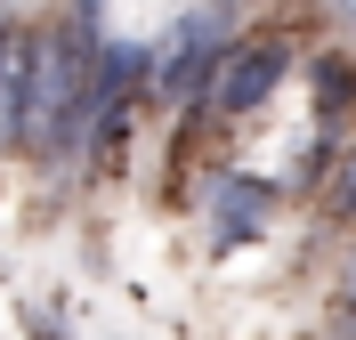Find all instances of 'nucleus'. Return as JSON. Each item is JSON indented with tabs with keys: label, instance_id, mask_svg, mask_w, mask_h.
Here are the masks:
<instances>
[{
	"label": "nucleus",
	"instance_id": "nucleus-10",
	"mask_svg": "<svg viewBox=\"0 0 356 340\" xmlns=\"http://www.w3.org/2000/svg\"><path fill=\"white\" fill-rule=\"evenodd\" d=\"M348 308H356V268H348Z\"/></svg>",
	"mask_w": 356,
	"mask_h": 340
},
{
	"label": "nucleus",
	"instance_id": "nucleus-8",
	"mask_svg": "<svg viewBox=\"0 0 356 340\" xmlns=\"http://www.w3.org/2000/svg\"><path fill=\"white\" fill-rule=\"evenodd\" d=\"M332 340H356V308H348V316H340V332H332Z\"/></svg>",
	"mask_w": 356,
	"mask_h": 340
},
{
	"label": "nucleus",
	"instance_id": "nucleus-2",
	"mask_svg": "<svg viewBox=\"0 0 356 340\" xmlns=\"http://www.w3.org/2000/svg\"><path fill=\"white\" fill-rule=\"evenodd\" d=\"M227 49H235V8H186V17L170 24V41L154 49V90L170 97V106L202 113V97H211V81H219Z\"/></svg>",
	"mask_w": 356,
	"mask_h": 340
},
{
	"label": "nucleus",
	"instance_id": "nucleus-5",
	"mask_svg": "<svg viewBox=\"0 0 356 340\" xmlns=\"http://www.w3.org/2000/svg\"><path fill=\"white\" fill-rule=\"evenodd\" d=\"M17 113H24V33L0 49V146H17Z\"/></svg>",
	"mask_w": 356,
	"mask_h": 340
},
{
	"label": "nucleus",
	"instance_id": "nucleus-4",
	"mask_svg": "<svg viewBox=\"0 0 356 340\" xmlns=\"http://www.w3.org/2000/svg\"><path fill=\"white\" fill-rule=\"evenodd\" d=\"M267 219H275V186H267V179H243V170H235V179L211 186V243H219V251L267 235Z\"/></svg>",
	"mask_w": 356,
	"mask_h": 340
},
{
	"label": "nucleus",
	"instance_id": "nucleus-1",
	"mask_svg": "<svg viewBox=\"0 0 356 340\" xmlns=\"http://www.w3.org/2000/svg\"><path fill=\"white\" fill-rule=\"evenodd\" d=\"M106 8H65L57 33L24 41V113H17V146L41 162H65L89 138V57H97Z\"/></svg>",
	"mask_w": 356,
	"mask_h": 340
},
{
	"label": "nucleus",
	"instance_id": "nucleus-7",
	"mask_svg": "<svg viewBox=\"0 0 356 340\" xmlns=\"http://www.w3.org/2000/svg\"><path fill=\"white\" fill-rule=\"evenodd\" d=\"M332 211H340V219H356V146L340 154V170H332Z\"/></svg>",
	"mask_w": 356,
	"mask_h": 340
},
{
	"label": "nucleus",
	"instance_id": "nucleus-3",
	"mask_svg": "<svg viewBox=\"0 0 356 340\" xmlns=\"http://www.w3.org/2000/svg\"><path fill=\"white\" fill-rule=\"evenodd\" d=\"M284 73H291V49L284 41H235L227 65H219V81H211V97H202V113H251V106H267V97L284 90Z\"/></svg>",
	"mask_w": 356,
	"mask_h": 340
},
{
	"label": "nucleus",
	"instance_id": "nucleus-6",
	"mask_svg": "<svg viewBox=\"0 0 356 340\" xmlns=\"http://www.w3.org/2000/svg\"><path fill=\"white\" fill-rule=\"evenodd\" d=\"M316 97H324V122H340L348 97H356V73L340 65V57H324V65H316Z\"/></svg>",
	"mask_w": 356,
	"mask_h": 340
},
{
	"label": "nucleus",
	"instance_id": "nucleus-9",
	"mask_svg": "<svg viewBox=\"0 0 356 340\" xmlns=\"http://www.w3.org/2000/svg\"><path fill=\"white\" fill-rule=\"evenodd\" d=\"M8 41H17V24H8V17H0V49H8Z\"/></svg>",
	"mask_w": 356,
	"mask_h": 340
}]
</instances>
